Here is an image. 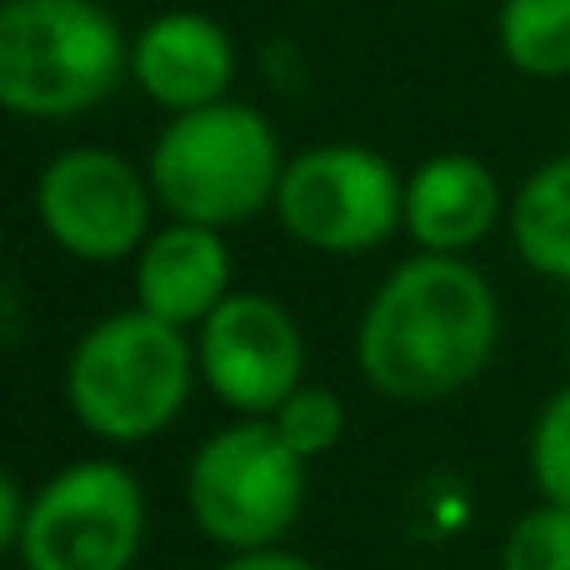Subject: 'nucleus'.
Returning <instances> with one entry per match:
<instances>
[{
  "instance_id": "1",
  "label": "nucleus",
  "mask_w": 570,
  "mask_h": 570,
  "mask_svg": "<svg viewBox=\"0 0 570 570\" xmlns=\"http://www.w3.org/2000/svg\"><path fill=\"white\" fill-rule=\"evenodd\" d=\"M501 351V295L465 256L415 250L371 291L355 365L385 401L431 405L471 391Z\"/></svg>"
},
{
  "instance_id": "2",
  "label": "nucleus",
  "mask_w": 570,
  "mask_h": 570,
  "mask_svg": "<svg viewBox=\"0 0 570 570\" xmlns=\"http://www.w3.org/2000/svg\"><path fill=\"white\" fill-rule=\"evenodd\" d=\"M196 381V335L130 305L76 335L60 391L76 425L100 445H146L186 415Z\"/></svg>"
},
{
  "instance_id": "3",
  "label": "nucleus",
  "mask_w": 570,
  "mask_h": 570,
  "mask_svg": "<svg viewBox=\"0 0 570 570\" xmlns=\"http://www.w3.org/2000/svg\"><path fill=\"white\" fill-rule=\"evenodd\" d=\"M285 160L271 116L226 96L170 116L150 146L146 176L170 220L230 230L276 206Z\"/></svg>"
},
{
  "instance_id": "4",
  "label": "nucleus",
  "mask_w": 570,
  "mask_h": 570,
  "mask_svg": "<svg viewBox=\"0 0 570 570\" xmlns=\"http://www.w3.org/2000/svg\"><path fill=\"white\" fill-rule=\"evenodd\" d=\"M130 40L100 0H0V110L70 120L116 96Z\"/></svg>"
},
{
  "instance_id": "5",
  "label": "nucleus",
  "mask_w": 570,
  "mask_h": 570,
  "mask_svg": "<svg viewBox=\"0 0 570 570\" xmlns=\"http://www.w3.org/2000/svg\"><path fill=\"white\" fill-rule=\"evenodd\" d=\"M311 491V465L261 415H236L190 451L186 511L220 551L281 546L295 531Z\"/></svg>"
},
{
  "instance_id": "6",
  "label": "nucleus",
  "mask_w": 570,
  "mask_h": 570,
  "mask_svg": "<svg viewBox=\"0 0 570 570\" xmlns=\"http://www.w3.org/2000/svg\"><path fill=\"white\" fill-rule=\"evenodd\" d=\"M150 531L140 475L116 455L60 465L26 501L20 570H136Z\"/></svg>"
},
{
  "instance_id": "7",
  "label": "nucleus",
  "mask_w": 570,
  "mask_h": 570,
  "mask_svg": "<svg viewBox=\"0 0 570 570\" xmlns=\"http://www.w3.org/2000/svg\"><path fill=\"white\" fill-rule=\"evenodd\" d=\"M271 210L315 256H365L405 226V176L375 146L325 140L285 160Z\"/></svg>"
},
{
  "instance_id": "8",
  "label": "nucleus",
  "mask_w": 570,
  "mask_h": 570,
  "mask_svg": "<svg viewBox=\"0 0 570 570\" xmlns=\"http://www.w3.org/2000/svg\"><path fill=\"white\" fill-rule=\"evenodd\" d=\"M146 166L110 146H66L36 176V220L60 256L80 266L136 261L156 230Z\"/></svg>"
},
{
  "instance_id": "9",
  "label": "nucleus",
  "mask_w": 570,
  "mask_h": 570,
  "mask_svg": "<svg viewBox=\"0 0 570 570\" xmlns=\"http://www.w3.org/2000/svg\"><path fill=\"white\" fill-rule=\"evenodd\" d=\"M305 331L266 291H230L206 321L196 325V365L200 385L230 415L271 411L305 381Z\"/></svg>"
},
{
  "instance_id": "10",
  "label": "nucleus",
  "mask_w": 570,
  "mask_h": 570,
  "mask_svg": "<svg viewBox=\"0 0 570 570\" xmlns=\"http://www.w3.org/2000/svg\"><path fill=\"white\" fill-rule=\"evenodd\" d=\"M130 80L150 106L170 116L216 106L236 80V40L216 16L160 10L130 36Z\"/></svg>"
},
{
  "instance_id": "11",
  "label": "nucleus",
  "mask_w": 570,
  "mask_h": 570,
  "mask_svg": "<svg viewBox=\"0 0 570 570\" xmlns=\"http://www.w3.org/2000/svg\"><path fill=\"white\" fill-rule=\"evenodd\" d=\"M511 200L481 156L441 150L405 176V236L431 256H471L495 236Z\"/></svg>"
},
{
  "instance_id": "12",
  "label": "nucleus",
  "mask_w": 570,
  "mask_h": 570,
  "mask_svg": "<svg viewBox=\"0 0 570 570\" xmlns=\"http://www.w3.org/2000/svg\"><path fill=\"white\" fill-rule=\"evenodd\" d=\"M130 291L140 311H150L156 321L196 331L236 291V256L226 230L190 226V220L156 226L130 261Z\"/></svg>"
},
{
  "instance_id": "13",
  "label": "nucleus",
  "mask_w": 570,
  "mask_h": 570,
  "mask_svg": "<svg viewBox=\"0 0 570 570\" xmlns=\"http://www.w3.org/2000/svg\"><path fill=\"white\" fill-rule=\"evenodd\" d=\"M505 230L531 276L570 285V150L541 160L515 186Z\"/></svg>"
},
{
  "instance_id": "14",
  "label": "nucleus",
  "mask_w": 570,
  "mask_h": 570,
  "mask_svg": "<svg viewBox=\"0 0 570 570\" xmlns=\"http://www.w3.org/2000/svg\"><path fill=\"white\" fill-rule=\"evenodd\" d=\"M495 50L525 80H570V0H501Z\"/></svg>"
},
{
  "instance_id": "15",
  "label": "nucleus",
  "mask_w": 570,
  "mask_h": 570,
  "mask_svg": "<svg viewBox=\"0 0 570 570\" xmlns=\"http://www.w3.org/2000/svg\"><path fill=\"white\" fill-rule=\"evenodd\" d=\"M271 425H276V435L285 445H291L295 455H301L305 465L321 461V455H331L335 445L345 441V425H351V411H345V401L331 391V385H315V381H301L291 395L276 405V411L266 415Z\"/></svg>"
},
{
  "instance_id": "16",
  "label": "nucleus",
  "mask_w": 570,
  "mask_h": 570,
  "mask_svg": "<svg viewBox=\"0 0 570 570\" xmlns=\"http://www.w3.org/2000/svg\"><path fill=\"white\" fill-rule=\"evenodd\" d=\"M525 471L541 501L570 505V381L546 395L525 441Z\"/></svg>"
},
{
  "instance_id": "17",
  "label": "nucleus",
  "mask_w": 570,
  "mask_h": 570,
  "mask_svg": "<svg viewBox=\"0 0 570 570\" xmlns=\"http://www.w3.org/2000/svg\"><path fill=\"white\" fill-rule=\"evenodd\" d=\"M501 570H570V505L541 501L501 541Z\"/></svg>"
},
{
  "instance_id": "18",
  "label": "nucleus",
  "mask_w": 570,
  "mask_h": 570,
  "mask_svg": "<svg viewBox=\"0 0 570 570\" xmlns=\"http://www.w3.org/2000/svg\"><path fill=\"white\" fill-rule=\"evenodd\" d=\"M26 485L16 481V475L0 465V561H6L10 551L20 546V525H26Z\"/></svg>"
},
{
  "instance_id": "19",
  "label": "nucleus",
  "mask_w": 570,
  "mask_h": 570,
  "mask_svg": "<svg viewBox=\"0 0 570 570\" xmlns=\"http://www.w3.org/2000/svg\"><path fill=\"white\" fill-rule=\"evenodd\" d=\"M216 570H321V566L305 561L291 546H256V551H230Z\"/></svg>"
}]
</instances>
